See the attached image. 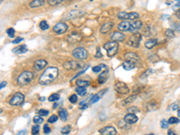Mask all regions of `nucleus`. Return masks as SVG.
<instances>
[{
	"instance_id": "2eb2a0df",
	"label": "nucleus",
	"mask_w": 180,
	"mask_h": 135,
	"mask_svg": "<svg viewBox=\"0 0 180 135\" xmlns=\"http://www.w3.org/2000/svg\"><path fill=\"white\" fill-rule=\"evenodd\" d=\"M125 40V34L121 33V32H115L111 35V41L112 42H123Z\"/></svg>"
},
{
	"instance_id": "aec40b11",
	"label": "nucleus",
	"mask_w": 180,
	"mask_h": 135,
	"mask_svg": "<svg viewBox=\"0 0 180 135\" xmlns=\"http://www.w3.org/2000/svg\"><path fill=\"white\" fill-rule=\"evenodd\" d=\"M142 27V22L141 21H133L131 22V26H130V32L133 33L136 32L137 30H140Z\"/></svg>"
},
{
	"instance_id": "f704fd0d",
	"label": "nucleus",
	"mask_w": 180,
	"mask_h": 135,
	"mask_svg": "<svg viewBox=\"0 0 180 135\" xmlns=\"http://www.w3.org/2000/svg\"><path fill=\"white\" fill-rule=\"evenodd\" d=\"M99 99H100L99 95H97V94H95V95H92V97H91V98H90V100H89V104H95V103H96L97 101H98Z\"/></svg>"
},
{
	"instance_id": "a211bd4d",
	"label": "nucleus",
	"mask_w": 180,
	"mask_h": 135,
	"mask_svg": "<svg viewBox=\"0 0 180 135\" xmlns=\"http://www.w3.org/2000/svg\"><path fill=\"white\" fill-rule=\"evenodd\" d=\"M130 26H131V22H129L128 21H123L118 25L117 28L119 31L127 32V31H130Z\"/></svg>"
},
{
	"instance_id": "f03ea898",
	"label": "nucleus",
	"mask_w": 180,
	"mask_h": 135,
	"mask_svg": "<svg viewBox=\"0 0 180 135\" xmlns=\"http://www.w3.org/2000/svg\"><path fill=\"white\" fill-rule=\"evenodd\" d=\"M33 79V75L30 71H24L21 73V75L17 78V84L19 86H25L31 83L32 80Z\"/></svg>"
},
{
	"instance_id": "c85d7f7f",
	"label": "nucleus",
	"mask_w": 180,
	"mask_h": 135,
	"mask_svg": "<svg viewBox=\"0 0 180 135\" xmlns=\"http://www.w3.org/2000/svg\"><path fill=\"white\" fill-rule=\"evenodd\" d=\"M87 92V90L86 87H78L76 88V93H77L78 95H81V96L86 95Z\"/></svg>"
},
{
	"instance_id": "13d9d810",
	"label": "nucleus",
	"mask_w": 180,
	"mask_h": 135,
	"mask_svg": "<svg viewBox=\"0 0 180 135\" xmlns=\"http://www.w3.org/2000/svg\"><path fill=\"white\" fill-rule=\"evenodd\" d=\"M168 135H177V133H175L172 130H169V131L168 132Z\"/></svg>"
},
{
	"instance_id": "a878e982",
	"label": "nucleus",
	"mask_w": 180,
	"mask_h": 135,
	"mask_svg": "<svg viewBox=\"0 0 180 135\" xmlns=\"http://www.w3.org/2000/svg\"><path fill=\"white\" fill-rule=\"evenodd\" d=\"M157 44V40L156 39H149L148 41H146L145 42V47L147 48V49H152L155 45Z\"/></svg>"
},
{
	"instance_id": "6ab92c4d",
	"label": "nucleus",
	"mask_w": 180,
	"mask_h": 135,
	"mask_svg": "<svg viewBox=\"0 0 180 135\" xmlns=\"http://www.w3.org/2000/svg\"><path fill=\"white\" fill-rule=\"evenodd\" d=\"M109 78V73H108V70H104L103 72H101L99 74V76H98V83L99 84H104V83H106V82L107 81Z\"/></svg>"
},
{
	"instance_id": "f8f14e48",
	"label": "nucleus",
	"mask_w": 180,
	"mask_h": 135,
	"mask_svg": "<svg viewBox=\"0 0 180 135\" xmlns=\"http://www.w3.org/2000/svg\"><path fill=\"white\" fill-rule=\"evenodd\" d=\"M80 39H81V34L77 31H74V32L70 33L67 36V41L70 43H75V42L80 41Z\"/></svg>"
},
{
	"instance_id": "4468645a",
	"label": "nucleus",
	"mask_w": 180,
	"mask_h": 135,
	"mask_svg": "<svg viewBox=\"0 0 180 135\" xmlns=\"http://www.w3.org/2000/svg\"><path fill=\"white\" fill-rule=\"evenodd\" d=\"M101 135H116L117 132L115 127L112 126H106L104 128L100 129L99 131Z\"/></svg>"
},
{
	"instance_id": "72a5a7b5",
	"label": "nucleus",
	"mask_w": 180,
	"mask_h": 135,
	"mask_svg": "<svg viewBox=\"0 0 180 135\" xmlns=\"http://www.w3.org/2000/svg\"><path fill=\"white\" fill-rule=\"evenodd\" d=\"M63 3V0H48V4L50 5L55 6V5H59Z\"/></svg>"
},
{
	"instance_id": "de8ad7c7",
	"label": "nucleus",
	"mask_w": 180,
	"mask_h": 135,
	"mask_svg": "<svg viewBox=\"0 0 180 135\" xmlns=\"http://www.w3.org/2000/svg\"><path fill=\"white\" fill-rule=\"evenodd\" d=\"M77 101H78V96H77V95H71L70 96V102L71 104H76Z\"/></svg>"
},
{
	"instance_id": "6e6552de",
	"label": "nucleus",
	"mask_w": 180,
	"mask_h": 135,
	"mask_svg": "<svg viewBox=\"0 0 180 135\" xmlns=\"http://www.w3.org/2000/svg\"><path fill=\"white\" fill-rule=\"evenodd\" d=\"M117 17L121 20L127 21V20H136L140 17V14L136 12H131V13H126V12H120L117 14Z\"/></svg>"
},
{
	"instance_id": "39448f33",
	"label": "nucleus",
	"mask_w": 180,
	"mask_h": 135,
	"mask_svg": "<svg viewBox=\"0 0 180 135\" xmlns=\"http://www.w3.org/2000/svg\"><path fill=\"white\" fill-rule=\"evenodd\" d=\"M72 56L77 59V61H85V59H87V51L86 49L84 48H76L75 50H73L72 51Z\"/></svg>"
},
{
	"instance_id": "5701e85b",
	"label": "nucleus",
	"mask_w": 180,
	"mask_h": 135,
	"mask_svg": "<svg viewBox=\"0 0 180 135\" xmlns=\"http://www.w3.org/2000/svg\"><path fill=\"white\" fill-rule=\"evenodd\" d=\"M158 107H159V106H158L156 101H151L144 104V108L146 111H154V110H157Z\"/></svg>"
},
{
	"instance_id": "a18cd8bd",
	"label": "nucleus",
	"mask_w": 180,
	"mask_h": 135,
	"mask_svg": "<svg viewBox=\"0 0 180 135\" xmlns=\"http://www.w3.org/2000/svg\"><path fill=\"white\" fill-rule=\"evenodd\" d=\"M152 72H153V70H151V69H149L148 70H146V71H145V72H144L143 74H142V75H141V77H140V78H145L149 77V75H151V74L152 73Z\"/></svg>"
},
{
	"instance_id": "412c9836",
	"label": "nucleus",
	"mask_w": 180,
	"mask_h": 135,
	"mask_svg": "<svg viewBox=\"0 0 180 135\" xmlns=\"http://www.w3.org/2000/svg\"><path fill=\"white\" fill-rule=\"evenodd\" d=\"M13 52L14 53H16V54H22V53H25L27 52L28 49H27V46L25 44H22V45H19V46L14 48L13 50Z\"/></svg>"
},
{
	"instance_id": "9d476101",
	"label": "nucleus",
	"mask_w": 180,
	"mask_h": 135,
	"mask_svg": "<svg viewBox=\"0 0 180 135\" xmlns=\"http://www.w3.org/2000/svg\"><path fill=\"white\" fill-rule=\"evenodd\" d=\"M24 100H25V95H22V93L18 92V93L14 94V96L9 100V104H11V106H20V104H22Z\"/></svg>"
},
{
	"instance_id": "5fc2aeb1",
	"label": "nucleus",
	"mask_w": 180,
	"mask_h": 135,
	"mask_svg": "<svg viewBox=\"0 0 180 135\" xmlns=\"http://www.w3.org/2000/svg\"><path fill=\"white\" fill-rule=\"evenodd\" d=\"M6 84H7V83H6L5 81H2V82H1V84H0V88L3 89V88L6 86Z\"/></svg>"
},
{
	"instance_id": "ea45409f",
	"label": "nucleus",
	"mask_w": 180,
	"mask_h": 135,
	"mask_svg": "<svg viewBox=\"0 0 180 135\" xmlns=\"http://www.w3.org/2000/svg\"><path fill=\"white\" fill-rule=\"evenodd\" d=\"M127 111H128V114H134L135 115V112H140L139 108L136 107V106H132V107H129L128 109H127Z\"/></svg>"
},
{
	"instance_id": "0eeeda50",
	"label": "nucleus",
	"mask_w": 180,
	"mask_h": 135,
	"mask_svg": "<svg viewBox=\"0 0 180 135\" xmlns=\"http://www.w3.org/2000/svg\"><path fill=\"white\" fill-rule=\"evenodd\" d=\"M140 41H141V34L139 33H133L132 36H130V38L127 40V45L133 48H139Z\"/></svg>"
},
{
	"instance_id": "20e7f679",
	"label": "nucleus",
	"mask_w": 180,
	"mask_h": 135,
	"mask_svg": "<svg viewBox=\"0 0 180 135\" xmlns=\"http://www.w3.org/2000/svg\"><path fill=\"white\" fill-rule=\"evenodd\" d=\"M63 67L68 70H76L86 67L83 62L79 61H68L63 63Z\"/></svg>"
},
{
	"instance_id": "7c9ffc66",
	"label": "nucleus",
	"mask_w": 180,
	"mask_h": 135,
	"mask_svg": "<svg viewBox=\"0 0 180 135\" xmlns=\"http://www.w3.org/2000/svg\"><path fill=\"white\" fill-rule=\"evenodd\" d=\"M165 35H166L167 38L172 39L175 37V33L172 29H168V30H166V32H165Z\"/></svg>"
},
{
	"instance_id": "7ed1b4c3",
	"label": "nucleus",
	"mask_w": 180,
	"mask_h": 135,
	"mask_svg": "<svg viewBox=\"0 0 180 135\" xmlns=\"http://www.w3.org/2000/svg\"><path fill=\"white\" fill-rule=\"evenodd\" d=\"M104 48L107 50V56L108 57H114L117 54L118 49H119V44L115 42L109 41L104 44Z\"/></svg>"
},
{
	"instance_id": "6e6d98bb",
	"label": "nucleus",
	"mask_w": 180,
	"mask_h": 135,
	"mask_svg": "<svg viewBox=\"0 0 180 135\" xmlns=\"http://www.w3.org/2000/svg\"><path fill=\"white\" fill-rule=\"evenodd\" d=\"M87 107H88V104H84V106H79V108H80L81 110H86Z\"/></svg>"
},
{
	"instance_id": "a19ab883",
	"label": "nucleus",
	"mask_w": 180,
	"mask_h": 135,
	"mask_svg": "<svg viewBox=\"0 0 180 135\" xmlns=\"http://www.w3.org/2000/svg\"><path fill=\"white\" fill-rule=\"evenodd\" d=\"M6 33H7V35L10 37V38H14V33H16V31H14V29H13V28H8L6 30Z\"/></svg>"
},
{
	"instance_id": "37998d69",
	"label": "nucleus",
	"mask_w": 180,
	"mask_h": 135,
	"mask_svg": "<svg viewBox=\"0 0 180 135\" xmlns=\"http://www.w3.org/2000/svg\"><path fill=\"white\" fill-rule=\"evenodd\" d=\"M57 121H58V116L55 115L50 116V118L48 119V123H54Z\"/></svg>"
},
{
	"instance_id": "423d86ee",
	"label": "nucleus",
	"mask_w": 180,
	"mask_h": 135,
	"mask_svg": "<svg viewBox=\"0 0 180 135\" xmlns=\"http://www.w3.org/2000/svg\"><path fill=\"white\" fill-rule=\"evenodd\" d=\"M84 14H85V11L84 10H82V9H74V10H71L70 12L64 14L61 19L62 20H70V19H74V18H77V17H80L82 16H84Z\"/></svg>"
},
{
	"instance_id": "393cba45",
	"label": "nucleus",
	"mask_w": 180,
	"mask_h": 135,
	"mask_svg": "<svg viewBox=\"0 0 180 135\" xmlns=\"http://www.w3.org/2000/svg\"><path fill=\"white\" fill-rule=\"evenodd\" d=\"M122 66L125 70H132L136 67V63H133L131 61H125L122 64Z\"/></svg>"
},
{
	"instance_id": "bb28decb",
	"label": "nucleus",
	"mask_w": 180,
	"mask_h": 135,
	"mask_svg": "<svg viewBox=\"0 0 180 135\" xmlns=\"http://www.w3.org/2000/svg\"><path fill=\"white\" fill-rule=\"evenodd\" d=\"M59 116L61 119V121H66L68 119V111L64 108H61L59 111Z\"/></svg>"
},
{
	"instance_id": "09e8293b",
	"label": "nucleus",
	"mask_w": 180,
	"mask_h": 135,
	"mask_svg": "<svg viewBox=\"0 0 180 135\" xmlns=\"http://www.w3.org/2000/svg\"><path fill=\"white\" fill-rule=\"evenodd\" d=\"M43 131H44V133L45 134H49L50 132V128L49 127V125H48V123L47 124H45L44 126H43Z\"/></svg>"
},
{
	"instance_id": "bf43d9fd",
	"label": "nucleus",
	"mask_w": 180,
	"mask_h": 135,
	"mask_svg": "<svg viewBox=\"0 0 180 135\" xmlns=\"http://www.w3.org/2000/svg\"><path fill=\"white\" fill-rule=\"evenodd\" d=\"M172 108H173L172 110H177V109L178 108V104H174L173 106H172Z\"/></svg>"
},
{
	"instance_id": "8fccbe9b",
	"label": "nucleus",
	"mask_w": 180,
	"mask_h": 135,
	"mask_svg": "<svg viewBox=\"0 0 180 135\" xmlns=\"http://www.w3.org/2000/svg\"><path fill=\"white\" fill-rule=\"evenodd\" d=\"M22 41H24V38H22V37H17V38H16V39H14L12 42H13L14 44H17V43L21 42Z\"/></svg>"
},
{
	"instance_id": "3c124183",
	"label": "nucleus",
	"mask_w": 180,
	"mask_h": 135,
	"mask_svg": "<svg viewBox=\"0 0 180 135\" xmlns=\"http://www.w3.org/2000/svg\"><path fill=\"white\" fill-rule=\"evenodd\" d=\"M87 68H88V67H87V66L86 65V67H85V69H84L83 70H82V71H80L79 73H78V74L76 75V76H75V77H74V78H78V76H80V75H82V74H83V73H84V72H85V71L87 70Z\"/></svg>"
},
{
	"instance_id": "ddd939ff",
	"label": "nucleus",
	"mask_w": 180,
	"mask_h": 135,
	"mask_svg": "<svg viewBox=\"0 0 180 135\" xmlns=\"http://www.w3.org/2000/svg\"><path fill=\"white\" fill-rule=\"evenodd\" d=\"M124 59L126 61H131L133 63H136L140 61V57L135 52H126L124 54Z\"/></svg>"
},
{
	"instance_id": "cd10ccee",
	"label": "nucleus",
	"mask_w": 180,
	"mask_h": 135,
	"mask_svg": "<svg viewBox=\"0 0 180 135\" xmlns=\"http://www.w3.org/2000/svg\"><path fill=\"white\" fill-rule=\"evenodd\" d=\"M76 84L78 87H86L87 86L90 85V82L87 81V80H83V79H78Z\"/></svg>"
},
{
	"instance_id": "9b49d317",
	"label": "nucleus",
	"mask_w": 180,
	"mask_h": 135,
	"mask_svg": "<svg viewBox=\"0 0 180 135\" xmlns=\"http://www.w3.org/2000/svg\"><path fill=\"white\" fill-rule=\"evenodd\" d=\"M68 28H69V26L66 24H64V22H58L53 27V32L56 33L57 34H61L67 32Z\"/></svg>"
},
{
	"instance_id": "473e14b6",
	"label": "nucleus",
	"mask_w": 180,
	"mask_h": 135,
	"mask_svg": "<svg viewBox=\"0 0 180 135\" xmlns=\"http://www.w3.org/2000/svg\"><path fill=\"white\" fill-rule=\"evenodd\" d=\"M59 99V95L57 94V93L50 95L49 96V98H48V100H49L50 102H56V101H58Z\"/></svg>"
},
{
	"instance_id": "864d4df0",
	"label": "nucleus",
	"mask_w": 180,
	"mask_h": 135,
	"mask_svg": "<svg viewBox=\"0 0 180 135\" xmlns=\"http://www.w3.org/2000/svg\"><path fill=\"white\" fill-rule=\"evenodd\" d=\"M17 135H26V130H21L20 132H18Z\"/></svg>"
},
{
	"instance_id": "c756f323",
	"label": "nucleus",
	"mask_w": 180,
	"mask_h": 135,
	"mask_svg": "<svg viewBox=\"0 0 180 135\" xmlns=\"http://www.w3.org/2000/svg\"><path fill=\"white\" fill-rule=\"evenodd\" d=\"M135 98H136V95H131V96L128 97V98H126V99L123 100V101H122V104H123V106H126V104H131L132 102H133V100H134Z\"/></svg>"
},
{
	"instance_id": "58836bf2",
	"label": "nucleus",
	"mask_w": 180,
	"mask_h": 135,
	"mask_svg": "<svg viewBox=\"0 0 180 135\" xmlns=\"http://www.w3.org/2000/svg\"><path fill=\"white\" fill-rule=\"evenodd\" d=\"M33 123H36L37 125H39V124H41V123H43V119L41 116H34V118H33Z\"/></svg>"
},
{
	"instance_id": "f3484780",
	"label": "nucleus",
	"mask_w": 180,
	"mask_h": 135,
	"mask_svg": "<svg viewBox=\"0 0 180 135\" xmlns=\"http://www.w3.org/2000/svg\"><path fill=\"white\" fill-rule=\"evenodd\" d=\"M124 122L128 124H133L138 122V117L134 114H127L124 116Z\"/></svg>"
},
{
	"instance_id": "e2e57ef3",
	"label": "nucleus",
	"mask_w": 180,
	"mask_h": 135,
	"mask_svg": "<svg viewBox=\"0 0 180 135\" xmlns=\"http://www.w3.org/2000/svg\"><path fill=\"white\" fill-rule=\"evenodd\" d=\"M40 100H41V101H44V100H45V97H41Z\"/></svg>"
},
{
	"instance_id": "4d7b16f0",
	"label": "nucleus",
	"mask_w": 180,
	"mask_h": 135,
	"mask_svg": "<svg viewBox=\"0 0 180 135\" xmlns=\"http://www.w3.org/2000/svg\"><path fill=\"white\" fill-rule=\"evenodd\" d=\"M175 27H176V29L177 30V31L180 33V22H178V24H176L175 25Z\"/></svg>"
},
{
	"instance_id": "4be33fe9",
	"label": "nucleus",
	"mask_w": 180,
	"mask_h": 135,
	"mask_svg": "<svg viewBox=\"0 0 180 135\" xmlns=\"http://www.w3.org/2000/svg\"><path fill=\"white\" fill-rule=\"evenodd\" d=\"M112 26H114V22H104V25H103L101 26V28H100V32L102 33H106L112 28Z\"/></svg>"
},
{
	"instance_id": "e433bc0d",
	"label": "nucleus",
	"mask_w": 180,
	"mask_h": 135,
	"mask_svg": "<svg viewBox=\"0 0 180 135\" xmlns=\"http://www.w3.org/2000/svg\"><path fill=\"white\" fill-rule=\"evenodd\" d=\"M70 131H71V127L70 125H66L61 129V132L62 134H69L70 132Z\"/></svg>"
},
{
	"instance_id": "c03bdc74",
	"label": "nucleus",
	"mask_w": 180,
	"mask_h": 135,
	"mask_svg": "<svg viewBox=\"0 0 180 135\" xmlns=\"http://www.w3.org/2000/svg\"><path fill=\"white\" fill-rule=\"evenodd\" d=\"M38 112H39V116L42 117V116H47L50 112L46 109H41Z\"/></svg>"
},
{
	"instance_id": "b1692460",
	"label": "nucleus",
	"mask_w": 180,
	"mask_h": 135,
	"mask_svg": "<svg viewBox=\"0 0 180 135\" xmlns=\"http://www.w3.org/2000/svg\"><path fill=\"white\" fill-rule=\"evenodd\" d=\"M45 4L44 0H34V1H32L29 4L30 7L31 8H36V7H40L42 5H43Z\"/></svg>"
},
{
	"instance_id": "0e129e2a",
	"label": "nucleus",
	"mask_w": 180,
	"mask_h": 135,
	"mask_svg": "<svg viewBox=\"0 0 180 135\" xmlns=\"http://www.w3.org/2000/svg\"><path fill=\"white\" fill-rule=\"evenodd\" d=\"M147 135H154L153 133H149V134H147Z\"/></svg>"
},
{
	"instance_id": "79ce46f5",
	"label": "nucleus",
	"mask_w": 180,
	"mask_h": 135,
	"mask_svg": "<svg viewBox=\"0 0 180 135\" xmlns=\"http://www.w3.org/2000/svg\"><path fill=\"white\" fill-rule=\"evenodd\" d=\"M168 122L167 121L166 119H162L161 120V122H160V126H161V128L163 129H167L168 127Z\"/></svg>"
},
{
	"instance_id": "dca6fc26",
	"label": "nucleus",
	"mask_w": 180,
	"mask_h": 135,
	"mask_svg": "<svg viewBox=\"0 0 180 135\" xmlns=\"http://www.w3.org/2000/svg\"><path fill=\"white\" fill-rule=\"evenodd\" d=\"M48 65V62H47V61H45V59H37V61L34 62V69L36 70H43L45 67H46Z\"/></svg>"
},
{
	"instance_id": "c9c22d12",
	"label": "nucleus",
	"mask_w": 180,
	"mask_h": 135,
	"mask_svg": "<svg viewBox=\"0 0 180 135\" xmlns=\"http://www.w3.org/2000/svg\"><path fill=\"white\" fill-rule=\"evenodd\" d=\"M39 132H40V126L37 125V124L33 125L32 127V133H33V135H37Z\"/></svg>"
},
{
	"instance_id": "680f3d73",
	"label": "nucleus",
	"mask_w": 180,
	"mask_h": 135,
	"mask_svg": "<svg viewBox=\"0 0 180 135\" xmlns=\"http://www.w3.org/2000/svg\"><path fill=\"white\" fill-rule=\"evenodd\" d=\"M177 116H178V117H180V109H178V110H177Z\"/></svg>"
},
{
	"instance_id": "052dcab7",
	"label": "nucleus",
	"mask_w": 180,
	"mask_h": 135,
	"mask_svg": "<svg viewBox=\"0 0 180 135\" xmlns=\"http://www.w3.org/2000/svg\"><path fill=\"white\" fill-rule=\"evenodd\" d=\"M177 17L180 20V10L177 12Z\"/></svg>"
},
{
	"instance_id": "f257e3e1",
	"label": "nucleus",
	"mask_w": 180,
	"mask_h": 135,
	"mask_svg": "<svg viewBox=\"0 0 180 135\" xmlns=\"http://www.w3.org/2000/svg\"><path fill=\"white\" fill-rule=\"evenodd\" d=\"M59 75V70L56 67H49L41 75L39 78V84L42 86L50 85L51 82H53Z\"/></svg>"
},
{
	"instance_id": "49530a36",
	"label": "nucleus",
	"mask_w": 180,
	"mask_h": 135,
	"mask_svg": "<svg viewBox=\"0 0 180 135\" xmlns=\"http://www.w3.org/2000/svg\"><path fill=\"white\" fill-rule=\"evenodd\" d=\"M102 68H103L102 67V64L101 65H98V66H95V67L92 68V70L95 73H99L101 71V70H102Z\"/></svg>"
},
{
	"instance_id": "2f4dec72",
	"label": "nucleus",
	"mask_w": 180,
	"mask_h": 135,
	"mask_svg": "<svg viewBox=\"0 0 180 135\" xmlns=\"http://www.w3.org/2000/svg\"><path fill=\"white\" fill-rule=\"evenodd\" d=\"M39 26H40V28L42 30V31H46V30H48L49 29V25H48V22H46V21H42V22H40V25H39Z\"/></svg>"
},
{
	"instance_id": "603ef678",
	"label": "nucleus",
	"mask_w": 180,
	"mask_h": 135,
	"mask_svg": "<svg viewBox=\"0 0 180 135\" xmlns=\"http://www.w3.org/2000/svg\"><path fill=\"white\" fill-rule=\"evenodd\" d=\"M95 57H97V58H101L102 57V53H101V51H100V48H97Z\"/></svg>"
},
{
	"instance_id": "4c0bfd02",
	"label": "nucleus",
	"mask_w": 180,
	"mask_h": 135,
	"mask_svg": "<svg viewBox=\"0 0 180 135\" xmlns=\"http://www.w3.org/2000/svg\"><path fill=\"white\" fill-rule=\"evenodd\" d=\"M168 122L169 124H177V123H179L180 121H179V119L177 118V117H170Z\"/></svg>"
},
{
	"instance_id": "1a4fd4ad",
	"label": "nucleus",
	"mask_w": 180,
	"mask_h": 135,
	"mask_svg": "<svg viewBox=\"0 0 180 135\" xmlns=\"http://www.w3.org/2000/svg\"><path fill=\"white\" fill-rule=\"evenodd\" d=\"M115 89L116 90V92L121 94V95H126L129 93V87L124 82L122 81H116L115 84Z\"/></svg>"
}]
</instances>
